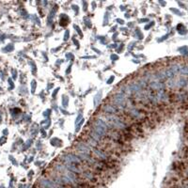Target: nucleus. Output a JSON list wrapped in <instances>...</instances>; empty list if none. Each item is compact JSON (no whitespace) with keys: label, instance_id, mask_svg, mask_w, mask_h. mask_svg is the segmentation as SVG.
Masks as SVG:
<instances>
[{"label":"nucleus","instance_id":"obj_6","mask_svg":"<svg viewBox=\"0 0 188 188\" xmlns=\"http://www.w3.org/2000/svg\"><path fill=\"white\" fill-rule=\"evenodd\" d=\"M128 113H129V115H130L132 118H133V119H135V120H140V119H142V117H143V115H142V113L140 112V111H139L137 108L133 107V106H131V107L129 108Z\"/></svg>","mask_w":188,"mask_h":188},{"label":"nucleus","instance_id":"obj_1","mask_svg":"<svg viewBox=\"0 0 188 188\" xmlns=\"http://www.w3.org/2000/svg\"><path fill=\"white\" fill-rule=\"evenodd\" d=\"M104 119H106V121L109 124L111 130L125 131L127 129L126 123L122 121L121 118L116 115H104Z\"/></svg>","mask_w":188,"mask_h":188},{"label":"nucleus","instance_id":"obj_11","mask_svg":"<svg viewBox=\"0 0 188 188\" xmlns=\"http://www.w3.org/2000/svg\"><path fill=\"white\" fill-rule=\"evenodd\" d=\"M166 85H168L169 88H175V87L177 86V84H176V81H174V80H173V78L169 79V80L168 81V83H166Z\"/></svg>","mask_w":188,"mask_h":188},{"label":"nucleus","instance_id":"obj_7","mask_svg":"<svg viewBox=\"0 0 188 188\" xmlns=\"http://www.w3.org/2000/svg\"><path fill=\"white\" fill-rule=\"evenodd\" d=\"M149 86L151 89L154 90H156V91H160V90H164V84L163 83H161L160 81L158 80H154V81H151L149 83Z\"/></svg>","mask_w":188,"mask_h":188},{"label":"nucleus","instance_id":"obj_10","mask_svg":"<svg viewBox=\"0 0 188 188\" xmlns=\"http://www.w3.org/2000/svg\"><path fill=\"white\" fill-rule=\"evenodd\" d=\"M180 73H182V74H188V66H181Z\"/></svg>","mask_w":188,"mask_h":188},{"label":"nucleus","instance_id":"obj_4","mask_svg":"<svg viewBox=\"0 0 188 188\" xmlns=\"http://www.w3.org/2000/svg\"><path fill=\"white\" fill-rule=\"evenodd\" d=\"M102 110L104 115H119L120 113V110L118 107H116L114 104L112 103H106L103 104V107H102Z\"/></svg>","mask_w":188,"mask_h":188},{"label":"nucleus","instance_id":"obj_2","mask_svg":"<svg viewBox=\"0 0 188 188\" xmlns=\"http://www.w3.org/2000/svg\"><path fill=\"white\" fill-rule=\"evenodd\" d=\"M112 104L116 107L119 108V110L121 109H125L127 107V97L124 93L119 91L115 93L113 96H112Z\"/></svg>","mask_w":188,"mask_h":188},{"label":"nucleus","instance_id":"obj_9","mask_svg":"<svg viewBox=\"0 0 188 188\" xmlns=\"http://www.w3.org/2000/svg\"><path fill=\"white\" fill-rule=\"evenodd\" d=\"M88 136L90 137V138H92L94 141H96L97 143H98L99 145L101 144V142H103V137H101L99 135H97L95 132H93L92 130L89 132V134H88Z\"/></svg>","mask_w":188,"mask_h":188},{"label":"nucleus","instance_id":"obj_5","mask_svg":"<svg viewBox=\"0 0 188 188\" xmlns=\"http://www.w3.org/2000/svg\"><path fill=\"white\" fill-rule=\"evenodd\" d=\"M75 149H76V151H77V152H82V154H91V150H92L83 140L75 143Z\"/></svg>","mask_w":188,"mask_h":188},{"label":"nucleus","instance_id":"obj_8","mask_svg":"<svg viewBox=\"0 0 188 188\" xmlns=\"http://www.w3.org/2000/svg\"><path fill=\"white\" fill-rule=\"evenodd\" d=\"M81 176L87 181H93L95 179V174L90 170H87V169L83 170V172L81 173Z\"/></svg>","mask_w":188,"mask_h":188},{"label":"nucleus","instance_id":"obj_3","mask_svg":"<svg viewBox=\"0 0 188 188\" xmlns=\"http://www.w3.org/2000/svg\"><path fill=\"white\" fill-rule=\"evenodd\" d=\"M60 160L63 164H72L76 166H80L82 163V161L75 154H66L60 157Z\"/></svg>","mask_w":188,"mask_h":188}]
</instances>
